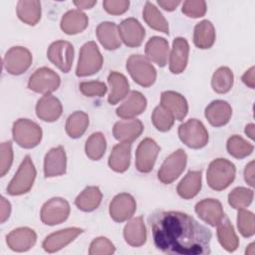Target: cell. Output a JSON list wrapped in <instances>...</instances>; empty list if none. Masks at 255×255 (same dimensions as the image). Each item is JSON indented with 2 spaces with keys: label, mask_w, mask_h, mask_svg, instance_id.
Here are the masks:
<instances>
[{
  "label": "cell",
  "mask_w": 255,
  "mask_h": 255,
  "mask_svg": "<svg viewBox=\"0 0 255 255\" xmlns=\"http://www.w3.org/2000/svg\"><path fill=\"white\" fill-rule=\"evenodd\" d=\"M154 245L166 254L210 253L211 232L193 217L179 211H156L148 218Z\"/></svg>",
  "instance_id": "6da1fadb"
},
{
  "label": "cell",
  "mask_w": 255,
  "mask_h": 255,
  "mask_svg": "<svg viewBox=\"0 0 255 255\" xmlns=\"http://www.w3.org/2000/svg\"><path fill=\"white\" fill-rule=\"evenodd\" d=\"M234 164L225 158H216L209 164L206 172L208 185L217 191L228 187L235 178Z\"/></svg>",
  "instance_id": "7a4b0ae2"
},
{
  "label": "cell",
  "mask_w": 255,
  "mask_h": 255,
  "mask_svg": "<svg viewBox=\"0 0 255 255\" xmlns=\"http://www.w3.org/2000/svg\"><path fill=\"white\" fill-rule=\"evenodd\" d=\"M103 57L93 41L86 43L80 51L76 75L79 77H87L96 74L102 69Z\"/></svg>",
  "instance_id": "3957f363"
},
{
  "label": "cell",
  "mask_w": 255,
  "mask_h": 255,
  "mask_svg": "<svg viewBox=\"0 0 255 255\" xmlns=\"http://www.w3.org/2000/svg\"><path fill=\"white\" fill-rule=\"evenodd\" d=\"M14 140L24 148H33L42 139V129L34 122L28 119H19L12 128Z\"/></svg>",
  "instance_id": "277c9868"
},
{
  "label": "cell",
  "mask_w": 255,
  "mask_h": 255,
  "mask_svg": "<svg viewBox=\"0 0 255 255\" xmlns=\"http://www.w3.org/2000/svg\"><path fill=\"white\" fill-rule=\"evenodd\" d=\"M127 69L133 81L142 87H149L155 81L156 71L144 56L131 55L127 61Z\"/></svg>",
  "instance_id": "5b68a950"
},
{
  "label": "cell",
  "mask_w": 255,
  "mask_h": 255,
  "mask_svg": "<svg viewBox=\"0 0 255 255\" xmlns=\"http://www.w3.org/2000/svg\"><path fill=\"white\" fill-rule=\"evenodd\" d=\"M36 178V169L29 155L25 156L15 176L10 181L7 192L10 195H21L28 192Z\"/></svg>",
  "instance_id": "8992f818"
},
{
  "label": "cell",
  "mask_w": 255,
  "mask_h": 255,
  "mask_svg": "<svg viewBox=\"0 0 255 255\" xmlns=\"http://www.w3.org/2000/svg\"><path fill=\"white\" fill-rule=\"evenodd\" d=\"M180 140L191 148H201L208 142V132L203 124L196 120L190 119L178 128Z\"/></svg>",
  "instance_id": "52a82bcc"
},
{
  "label": "cell",
  "mask_w": 255,
  "mask_h": 255,
  "mask_svg": "<svg viewBox=\"0 0 255 255\" xmlns=\"http://www.w3.org/2000/svg\"><path fill=\"white\" fill-rule=\"evenodd\" d=\"M61 80L53 70L43 67L36 70L30 77L28 88L36 93L50 95L60 86Z\"/></svg>",
  "instance_id": "ba28073f"
},
{
  "label": "cell",
  "mask_w": 255,
  "mask_h": 255,
  "mask_svg": "<svg viewBox=\"0 0 255 255\" xmlns=\"http://www.w3.org/2000/svg\"><path fill=\"white\" fill-rule=\"evenodd\" d=\"M187 156L184 150L177 149L172 152L161 164L158 170V179L165 184H169L174 181L184 170L186 165Z\"/></svg>",
  "instance_id": "9c48e42d"
},
{
  "label": "cell",
  "mask_w": 255,
  "mask_h": 255,
  "mask_svg": "<svg viewBox=\"0 0 255 255\" xmlns=\"http://www.w3.org/2000/svg\"><path fill=\"white\" fill-rule=\"evenodd\" d=\"M70 214L68 201L61 197H53L48 200L41 209V220L47 225H56L64 222Z\"/></svg>",
  "instance_id": "30bf717a"
},
{
  "label": "cell",
  "mask_w": 255,
  "mask_h": 255,
  "mask_svg": "<svg viewBox=\"0 0 255 255\" xmlns=\"http://www.w3.org/2000/svg\"><path fill=\"white\" fill-rule=\"evenodd\" d=\"M3 64L9 74L21 75L31 66L32 55L30 51L24 47H12L5 54Z\"/></svg>",
  "instance_id": "8fae6325"
},
{
  "label": "cell",
  "mask_w": 255,
  "mask_h": 255,
  "mask_svg": "<svg viewBox=\"0 0 255 255\" xmlns=\"http://www.w3.org/2000/svg\"><path fill=\"white\" fill-rule=\"evenodd\" d=\"M48 59L62 72L68 73L74 59V47L70 42L59 40L50 45L47 52Z\"/></svg>",
  "instance_id": "7c38bea8"
},
{
  "label": "cell",
  "mask_w": 255,
  "mask_h": 255,
  "mask_svg": "<svg viewBox=\"0 0 255 255\" xmlns=\"http://www.w3.org/2000/svg\"><path fill=\"white\" fill-rule=\"evenodd\" d=\"M159 149L158 144L153 139L147 137L141 140L135 152V165L137 170L143 173L149 172L153 168Z\"/></svg>",
  "instance_id": "4fadbf2b"
},
{
  "label": "cell",
  "mask_w": 255,
  "mask_h": 255,
  "mask_svg": "<svg viewBox=\"0 0 255 255\" xmlns=\"http://www.w3.org/2000/svg\"><path fill=\"white\" fill-rule=\"evenodd\" d=\"M136 209L134 198L128 193H120L110 204V215L117 222H123L132 217Z\"/></svg>",
  "instance_id": "5bb4252c"
},
{
  "label": "cell",
  "mask_w": 255,
  "mask_h": 255,
  "mask_svg": "<svg viewBox=\"0 0 255 255\" xmlns=\"http://www.w3.org/2000/svg\"><path fill=\"white\" fill-rule=\"evenodd\" d=\"M119 28V35L121 40L128 47H138L145 36L144 28L134 18H128L124 20Z\"/></svg>",
  "instance_id": "9a60e30c"
},
{
  "label": "cell",
  "mask_w": 255,
  "mask_h": 255,
  "mask_svg": "<svg viewBox=\"0 0 255 255\" xmlns=\"http://www.w3.org/2000/svg\"><path fill=\"white\" fill-rule=\"evenodd\" d=\"M35 231L28 227H20L11 231L6 238L7 244L13 251L25 252L31 249L36 243Z\"/></svg>",
  "instance_id": "2e32d148"
},
{
  "label": "cell",
  "mask_w": 255,
  "mask_h": 255,
  "mask_svg": "<svg viewBox=\"0 0 255 255\" xmlns=\"http://www.w3.org/2000/svg\"><path fill=\"white\" fill-rule=\"evenodd\" d=\"M83 232V229L78 227L66 228L59 230L55 233L47 236L43 242V248L49 253H53L61 250L70 242H72L76 237H78Z\"/></svg>",
  "instance_id": "e0dca14e"
},
{
  "label": "cell",
  "mask_w": 255,
  "mask_h": 255,
  "mask_svg": "<svg viewBox=\"0 0 255 255\" xmlns=\"http://www.w3.org/2000/svg\"><path fill=\"white\" fill-rule=\"evenodd\" d=\"M195 212L203 221L211 226H217L224 218L221 203L213 198L199 201L195 205Z\"/></svg>",
  "instance_id": "ac0fdd59"
},
{
  "label": "cell",
  "mask_w": 255,
  "mask_h": 255,
  "mask_svg": "<svg viewBox=\"0 0 255 255\" xmlns=\"http://www.w3.org/2000/svg\"><path fill=\"white\" fill-rule=\"evenodd\" d=\"M189 46L186 39L177 37L172 43V49L169 55V70L173 74L182 73L187 65Z\"/></svg>",
  "instance_id": "d6986e66"
},
{
  "label": "cell",
  "mask_w": 255,
  "mask_h": 255,
  "mask_svg": "<svg viewBox=\"0 0 255 255\" xmlns=\"http://www.w3.org/2000/svg\"><path fill=\"white\" fill-rule=\"evenodd\" d=\"M66 152L63 146L51 148L44 160V173L46 177H54L62 175L66 172Z\"/></svg>",
  "instance_id": "ffe728a7"
},
{
  "label": "cell",
  "mask_w": 255,
  "mask_h": 255,
  "mask_svg": "<svg viewBox=\"0 0 255 255\" xmlns=\"http://www.w3.org/2000/svg\"><path fill=\"white\" fill-rule=\"evenodd\" d=\"M143 130V126L139 120L128 119L117 122L113 128L116 139L121 142H131L136 139Z\"/></svg>",
  "instance_id": "44dd1931"
},
{
  "label": "cell",
  "mask_w": 255,
  "mask_h": 255,
  "mask_svg": "<svg viewBox=\"0 0 255 255\" xmlns=\"http://www.w3.org/2000/svg\"><path fill=\"white\" fill-rule=\"evenodd\" d=\"M146 108V99L137 91H132L128 96L127 100L117 109L118 117L128 120L140 115Z\"/></svg>",
  "instance_id": "7402d4cb"
},
{
  "label": "cell",
  "mask_w": 255,
  "mask_h": 255,
  "mask_svg": "<svg viewBox=\"0 0 255 255\" xmlns=\"http://www.w3.org/2000/svg\"><path fill=\"white\" fill-rule=\"evenodd\" d=\"M61 102L52 95H44L36 105V114L45 122H55L62 115Z\"/></svg>",
  "instance_id": "603a6c76"
},
{
  "label": "cell",
  "mask_w": 255,
  "mask_h": 255,
  "mask_svg": "<svg viewBox=\"0 0 255 255\" xmlns=\"http://www.w3.org/2000/svg\"><path fill=\"white\" fill-rule=\"evenodd\" d=\"M160 105L166 108L177 121H182L188 112L185 98L173 91H165L161 94Z\"/></svg>",
  "instance_id": "cb8c5ba5"
},
{
  "label": "cell",
  "mask_w": 255,
  "mask_h": 255,
  "mask_svg": "<svg viewBox=\"0 0 255 255\" xmlns=\"http://www.w3.org/2000/svg\"><path fill=\"white\" fill-rule=\"evenodd\" d=\"M232 115L230 105L222 100L211 102L205 109V118L213 127H222L226 125Z\"/></svg>",
  "instance_id": "d4e9b609"
},
{
  "label": "cell",
  "mask_w": 255,
  "mask_h": 255,
  "mask_svg": "<svg viewBox=\"0 0 255 255\" xmlns=\"http://www.w3.org/2000/svg\"><path fill=\"white\" fill-rule=\"evenodd\" d=\"M168 42L161 37L154 36L150 38L145 45L146 58L159 67H164L168 56Z\"/></svg>",
  "instance_id": "484cf974"
},
{
  "label": "cell",
  "mask_w": 255,
  "mask_h": 255,
  "mask_svg": "<svg viewBox=\"0 0 255 255\" xmlns=\"http://www.w3.org/2000/svg\"><path fill=\"white\" fill-rule=\"evenodd\" d=\"M130 142H121L116 144L109 157L110 167L117 172L126 171L130 162Z\"/></svg>",
  "instance_id": "4316f807"
},
{
  "label": "cell",
  "mask_w": 255,
  "mask_h": 255,
  "mask_svg": "<svg viewBox=\"0 0 255 255\" xmlns=\"http://www.w3.org/2000/svg\"><path fill=\"white\" fill-rule=\"evenodd\" d=\"M124 237L128 244L139 247L146 241V229L142 217H135L129 220L124 229Z\"/></svg>",
  "instance_id": "83f0119b"
},
{
  "label": "cell",
  "mask_w": 255,
  "mask_h": 255,
  "mask_svg": "<svg viewBox=\"0 0 255 255\" xmlns=\"http://www.w3.org/2000/svg\"><path fill=\"white\" fill-rule=\"evenodd\" d=\"M89 23L85 13L80 10L68 11L61 20V29L68 35H74L84 31Z\"/></svg>",
  "instance_id": "f1b7e54d"
},
{
  "label": "cell",
  "mask_w": 255,
  "mask_h": 255,
  "mask_svg": "<svg viewBox=\"0 0 255 255\" xmlns=\"http://www.w3.org/2000/svg\"><path fill=\"white\" fill-rule=\"evenodd\" d=\"M97 37L107 50H116L121 46L119 28L113 22H102L97 28Z\"/></svg>",
  "instance_id": "f546056e"
},
{
  "label": "cell",
  "mask_w": 255,
  "mask_h": 255,
  "mask_svg": "<svg viewBox=\"0 0 255 255\" xmlns=\"http://www.w3.org/2000/svg\"><path fill=\"white\" fill-rule=\"evenodd\" d=\"M108 83L111 87V93L108 98L111 105H116L127 97L129 90V85L127 78L123 74L111 72L108 77Z\"/></svg>",
  "instance_id": "4dcf8cb0"
},
{
  "label": "cell",
  "mask_w": 255,
  "mask_h": 255,
  "mask_svg": "<svg viewBox=\"0 0 255 255\" xmlns=\"http://www.w3.org/2000/svg\"><path fill=\"white\" fill-rule=\"evenodd\" d=\"M193 42L199 49H209L215 42V29L208 20H202L194 27Z\"/></svg>",
  "instance_id": "1f68e13d"
},
{
  "label": "cell",
  "mask_w": 255,
  "mask_h": 255,
  "mask_svg": "<svg viewBox=\"0 0 255 255\" xmlns=\"http://www.w3.org/2000/svg\"><path fill=\"white\" fill-rule=\"evenodd\" d=\"M201 188V172L192 170L181 179L177 185V193L184 199H190L197 195Z\"/></svg>",
  "instance_id": "d6a6232c"
},
{
  "label": "cell",
  "mask_w": 255,
  "mask_h": 255,
  "mask_svg": "<svg viewBox=\"0 0 255 255\" xmlns=\"http://www.w3.org/2000/svg\"><path fill=\"white\" fill-rule=\"evenodd\" d=\"M102 197L103 195L99 187L88 186L77 196L75 199V204L83 211H93L99 207Z\"/></svg>",
  "instance_id": "836d02e7"
},
{
  "label": "cell",
  "mask_w": 255,
  "mask_h": 255,
  "mask_svg": "<svg viewBox=\"0 0 255 255\" xmlns=\"http://www.w3.org/2000/svg\"><path fill=\"white\" fill-rule=\"evenodd\" d=\"M17 15L28 25H36L41 18V4L39 1L21 0L17 4Z\"/></svg>",
  "instance_id": "e575fe53"
},
{
  "label": "cell",
  "mask_w": 255,
  "mask_h": 255,
  "mask_svg": "<svg viewBox=\"0 0 255 255\" xmlns=\"http://www.w3.org/2000/svg\"><path fill=\"white\" fill-rule=\"evenodd\" d=\"M217 226V237L221 246L228 252L235 251L238 247L239 241L229 219L223 218Z\"/></svg>",
  "instance_id": "d590c367"
},
{
  "label": "cell",
  "mask_w": 255,
  "mask_h": 255,
  "mask_svg": "<svg viewBox=\"0 0 255 255\" xmlns=\"http://www.w3.org/2000/svg\"><path fill=\"white\" fill-rule=\"evenodd\" d=\"M143 19L146 24L152 29L162 32L164 34H168V23L162 14L158 11V9L150 2H146L143 8Z\"/></svg>",
  "instance_id": "8d00e7d4"
},
{
  "label": "cell",
  "mask_w": 255,
  "mask_h": 255,
  "mask_svg": "<svg viewBox=\"0 0 255 255\" xmlns=\"http://www.w3.org/2000/svg\"><path fill=\"white\" fill-rule=\"evenodd\" d=\"M89 126V117L82 111L70 115L66 123V131L72 138H78L84 134Z\"/></svg>",
  "instance_id": "74e56055"
},
{
  "label": "cell",
  "mask_w": 255,
  "mask_h": 255,
  "mask_svg": "<svg viewBox=\"0 0 255 255\" xmlns=\"http://www.w3.org/2000/svg\"><path fill=\"white\" fill-rule=\"evenodd\" d=\"M212 89L218 94L229 92L233 86V73L227 67H220L215 71L211 80Z\"/></svg>",
  "instance_id": "f35d334b"
},
{
  "label": "cell",
  "mask_w": 255,
  "mask_h": 255,
  "mask_svg": "<svg viewBox=\"0 0 255 255\" xmlns=\"http://www.w3.org/2000/svg\"><path fill=\"white\" fill-rule=\"evenodd\" d=\"M107 141L102 132H94L86 141L85 151L89 158L99 160L105 153Z\"/></svg>",
  "instance_id": "ab89813d"
},
{
  "label": "cell",
  "mask_w": 255,
  "mask_h": 255,
  "mask_svg": "<svg viewBox=\"0 0 255 255\" xmlns=\"http://www.w3.org/2000/svg\"><path fill=\"white\" fill-rule=\"evenodd\" d=\"M226 147L229 154L235 158H244L253 151V145L237 134H234L228 138Z\"/></svg>",
  "instance_id": "60d3db41"
},
{
  "label": "cell",
  "mask_w": 255,
  "mask_h": 255,
  "mask_svg": "<svg viewBox=\"0 0 255 255\" xmlns=\"http://www.w3.org/2000/svg\"><path fill=\"white\" fill-rule=\"evenodd\" d=\"M173 115L163 106H157L151 115V121L156 129L160 131H167L171 128L174 123Z\"/></svg>",
  "instance_id": "b9f144b4"
},
{
  "label": "cell",
  "mask_w": 255,
  "mask_h": 255,
  "mask_svg": "<svg viewBox=\"0 0 255 255\" xmlns=\"http://www.w3.org/2000/svg\"><path fill=\"white\" fill-rule=\"evenodd\" d=\"M253 200V190L246 187H236L228 194V202L235 209H243Z\"/></svg>",
  "instance_id": "7bdbcfd3"
},
{
  "label": "cell",
  "mask_w": 255,
  "mask_h": 255,
  "mask_svg": "<svg viewBox=\"0 0 255 255\" xmlns=\"http://www.w3.org/2000/svg\"><path fill=\"white\" fill-rule=\"evenodd\" d=\"M237 225L239 232L244 237H251L255 232V221L254 214L248 210L238 209Z\"/></svg>",
  "instance_id": "ee69618b"
},
{
  "label": "cell",
  "mask_w": 255,
  "mask_h": 255,
  "mask_svg": "<svg viewBox=\"0 0 255 255\" xmlns=\"http://www.w3.org/2000/svg\"><path fill=\"white\" fill-rule=\"evenodd\" d=\"M114 244L106 237H98L91 243L89 253L91 255H110L115 252Z\"/></svg>",
  "instance_id": "f6af8a7d"
},
{
  "label": "cell",
  "mask_w": 255,
  "mask_h": 255,
  "mask_svg": "<svg viewBox=\"0 0 255 255\" xmlns=\"http://www.w3.org/2000/svg\"><path fill=\"white\" fill-rule=\"evenodd\" d=\"M0 175L4 176L13 162V149L11 141H4L0 147Z\"/></svg>",
  "instance_id": "bcb514c9"
},
{
  "label": "cell",
  "mask_w": 255,
  "mask_h": 255,
  "mask_svg": "<svg viewBox=\"0 0 255 255\" xmlns=\"http://www.w3.org/2000/svg\"><path fill=\"white\" fill-rule=\"evenodd\" d=\"M206 12V3L202 0H187L182 5V13L191 18L202 17Z\"/></svg>",
  "instance_id": "7dc6e473"
},
{
  "label": "cell",
  "mask_w": 255,
  "mask_h": 255,
  "mask_svg": "<svg viewBox=\"0 0 255 255\" xmlns=\"http://www.w3.org/2000/svg\"><path fill=\"white\" fill-rule=\"evenodd\" d=\"M79 88L82 94L87 97H103L108 90L106 85L99 81L83 82L80 84Z\"/></svg>",
  "instance_id": "c3c4849f"
},
{
  "label": "cell",
  "mask_w": 255,
  "mask_h": 255,
  "mask_svg": "<svg viewBox=\"0 0 255 255\" xmlns=\"http://www.w3.org/2000/svg\"><path fill=\"white\" fill-rule=\"evenodd\" d=\"M105 10L112 15H120L125 13L129 6L127 0H106L103 2Z\"/></svg>",
  "instance_id": "681fc988"
},
{
  "label": "cell",
  "mask_w": 255,
  "mask_h": 255,
  "mask_svg": "<svg viewBox=\"0 0 255 255\" xmlns=\"http://www.w3.org/2000/svg\"><path fill=\"white\" fill-rule=\"evenodd\" d=\"M1 209H0V221L1 223L5 222L9 216H10V212H11V205L9 203L8 200H6V198L1 197Z\"/></svg>",
  "instance_id": "f907efd6"
},
{
  "label": "cell",
  "mask_w": 255,
  "mask_h": 255,
  "mask_svg": "<svg viewBox=\"0 0 255 255\" xmlns=\"http://www.w3.org/2000/svg\"><path fill=\"white\" fill-rule=\"evenodd\" d=\"M245 181L250 185L254 186V161H250L244 169Z\"/></svg>",
  "instance_id": "816d5d0a"
},
{
  "label": "cell",
  "mask_w": 255,
  "mask_h": 255,
  "mask_svg": "<svg viewBox=\"0 0 255 255\" xmlns=\"http://www.w3.org/2000/svg\"><path fill=\"white\" fill-rule=\"evenodd\" d=\"M254 67H251L249 70H247L244 75L242 76V81L243 83L248 86L249 88L253 89L255 87V78H254Z\"/></svg>",
  "instance_id": "f5cc1de1"
},
{
  "label": "cell",
  "mask_w": 255,
  "mask_h": 255,
  "mask_svg": "<svg viewBox=\"0 0 255 255\" xmlns=\"http://www.w3.org/2000/svg\"><path fill=\"white\" fill-rule=\"evenodd\" d=\"M158 5L163 8L164 10L166 11H173L179 4H180V1H158L157 2Z\"/></svg>",
  "instance_id": "db71d44e"
},
{
  "label": "cell",
  "mask_w": 255,
  "mask_h": 255,
  "mask_svg": "<svg viewBox=\"0 0 255 255\" xmlns=\"http://www.w3.org/2000/svg\"><path fill=\"white\" fill-rule=\"evenodd\" d=\"M97 1H84V0H81V1H74V4L78 7V8H81V9H90L92 8L94 5H96Z\"/></svg>",
  "instance_id": "11a10c76"
},
{
  "label": "cell",
  "mask_w": 255,
  "mask_h": 255,
  "mask_svg": "<svg viewBox=\"0 0 255 255\" xmlns=\"http://www.w3.org/2000/svg\"><path fill=\"white\" fill-rule=\"evenodd\" d=\"M254 127L255 126L253 124H249L245 128V133L252 139L254 138Z\"/></svg>",
  "instance_id": "9f6ffc18"
},
{
  "label": "cell",
  "mask_w": 255,
  "mask_h": 255,
  "mask_svg": "<svg viewBox=\"0 0 255 255\" xmlns=\"http://www.w3.org/2000/svg\"><path fill=\"white\" fill-rule=\"evenodd\" d=\"M248 249H249L250 251H248V252H247V254H251V255H253V254H254V243H251V244L248 246Z\"/></svg>",
  "instance_id": "6f0895ef"
}]
</instances>
